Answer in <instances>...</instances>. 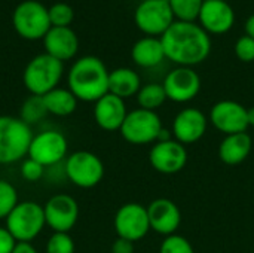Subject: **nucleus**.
<instances>
[{"mask_svg":"<svg viewBox=\"0 0 254 253\" xmlns=\"http://www.w3.org/2000/svg\"><path fill=\"white\" fill-rule=\"evenodd\" d=\"M159 253H195V249L186 237L173 234L162 240Z\"/></svg>","mask_w":254,"mask_h":253,"instance_id":"31","label":"nucleus"},{"mask_svg":"<svg viewBox=\"0 0 254 253\" xmlns=\"http://www.w3.org/2000/svg\"><path fill=\"white\" fill-rule=\"evenodd\" d=\"M208 121L225 136L247 133V128L250 127L247 119V107L234 100H220L213 104Z\"/></svg>","mask_w":254,"mask_h":253,"instance_id":"12","label":"nucleus"},{"mask_svg":"<svg viewBox=\"0 0 254 253\" xmlns=\"http://www.w3.org/2000/svg\"><path fill=\"white\" fill-rule=\"evenodd\" d=\"M165 58L182 67L205 61L211 52L210 34L196 22L174 21L161 36Z\"/></svg>","mask_w":254,"mask_h":253,"instance_id":"1","label":"nucleus"},{"mask_svg":"<svg viewBox=\"0 0 254 253\" xmlns=\"http://www.w3.org/2000/svg\"><path fill=\"white\" fill-rule=\"evenodd\" d=\"M67 152V137L58 130H45L33 136L27 158L37 161L46 169L65 160L68 157Z\"/></svg>","mask_w":254,"mask_h":253,"instance_id":"10","label":"nucleus"},{"mask_svg":"<svg viewBox=\"0 0 254 253\" xmlns=\"http://www.w3.org/2000/svg\"><path fill=\"white\" fill-rule=\"evenodd\" d=\"M64 171L73 185L89 189L103 180L104 164L98 155L89 151H76L65 158Z\"/></svg>","mask_w":254,"mask_h":253,"instance_id":"8","label":"nucleus"},{"mask_svg":"<svg viewBox=\"0 0 254 253\" xmlns=\"http://www.w3.org/2000/svg\"><path fill=\"white\" fill-rule=\"evenodd\" d=\"M109 73L110 72L100 58L94 55L80 57L68 70V89L77 100L95 103L109 92Z\"/></svg>","mask_w":254,"mask_h":253,"instance_id":"2","label":"nucleus"},{"mask_svg":"<svg viewBox=\"0 0 254 253\" xmlns=\"http://www.w3.org/2000/svg\"><path fill=\"white\" fill-rule=\"evenodd\" d=\"M6 230L16 242L31 243L46 227L43 206L36 201H19L4 219Z\"/></svg>","mask_w":254,"mask_h":253,"instance_id":"5","label":"nucleus"},{"mask_svg":"<svg viewBox=\"0 0 254 253\" xmlns=\"http://www.w3.org/2000/svg\"><path fill=\"white\" fill-rule=\"evenodd\" d=\"M208 127L205 113L196 107H186L180 110L173 121V136L182 145H192L199 142Z\"/></svg>","mask_w":254,"mask_h":253,"instance_id":"16","label":"nucleus"},{"mask_svg":"<svg viewBox=\"0 0 254 253\" xmlns=\"http://www.w3.org/2000/svg\"><path fill=\"white\" fill-rule=\"evenodd\" d=\"M112 253H134V243L118 237L112 245Z\"/></svg>","mask_w":254,"mask_h":253,"instance_id":"35","label":"nucleus"},{"mask_svg":"<svg viewBox=\"0 0 254 253\" xmlns=\"http://www.w3.org/2000/svg\"><path fill=\"white\" fill-rule=\"evenodd\" d=\"M64 63L45 54L33 57L24 69L22 82L31 95H45L55 89L63 78Z\"/></svg>","mask_w":254,"mask_h":253,"instance_id":"4","label":"nucleus"},{"mask_svg":"<svg viewBox=\"0 0 254 253\" xmlns=\"http://www.w3.org/2000/svg\"><path fill=\"white\" fill-rule=\"evenodd\" d=\"M247 119H249V125L254 127V107L247 109Z\"/></svg>","mask_w":254,"mask_h":253,"instance_id":"38","label":"nucleus"},{"mask_svg":"<svg viewBox=\"0 0 254 253\" xmlns=\"http://www.w3.org/2000/svg\"><path fill=\"white\" fill-rule=\"evenodd\" d=\"M16 245V240L6 230V227H0V253H12Z\"/></svg>","mask_w":254,"mask_h":253,"instance_id":"34","label":"nucleus"},{"mask_svg":"<svg viewBox=\"0 0 254 253\" xmlns=\"http://www.w3.org/2000/svg\"><path fill=\"white\" fill-rule=\"evenodd\" d=\"M12 253H39L37 249L28 242H16Z\"/></svg>","mask_w":254,"mask_h":253,"instance_id":"36","label":"nucleus"},{"mask_svg":"<svg viewBox=\"0 0 254 253\" xmlns=\"http://www.w3.org/2000/svg\"><path fill=\"white\" fill-rule=\"evenodd\" d=\"M135 97L140 109H146L152 112H156V109H159L168 100L162 84H156V82L141 85Z\"/></svg>","mask_w":254,"mask_h":253,"instance_id":"25","label":"nucleus"},{"mask_svg":"<svg viewBox=\"0 0 254 253\" xmlns=\"http://www.w3.org/2000/svg\"><path fill=\"white\" fill-rule=\"evenodd\" d=\"M176 21L195 22L204 0H168Z\"/></svg>","mask_w":254,"mask_h":253,"instance_id":"27","label":"nucleus"},{"mask_svg":"<svg viewBox=\"0 0 254 253\" xmlns=\"http://www.w3.org/2000/svg\"><path fill=\"white\" fill-rule=\"evenodd\" d=\"M12 25L16 34L27 40L43 39L52 27L48 7L37 0H24L18 3L12 13Z\"/></svg>","mask_w":254,"mask_h":253,"instance_id":"6","label":"nucleus"},{"mask_svg":"<svg viewBox=\"0 0 254 253\" xmlns=\"http://www.w3.org/2000/svg\"><path fill=\"white\" fill-rule=\"evenodd\" d=\"M43 101L49 115L64 118V116L71 115L76 110L79 100L74 97V94L68 88L57 86L55 89L43 95Z\"/></svg>","mask_w":254,"mask_h":253,"instance_id":"24","label":"nucleus"},{"mask_svg":"<svg viewBox=\"0 0 254 253\" xmlns=\"http://www.w3.org/2000/svg\"><path fill=\"white\" fill-rule=\"evenodd\" d=\"M21 176L27 182H39L45 174V167L31 158H25L21 164Z\"/></svg>","mask_w":254,"mask_h":253,"instance_id":"32","label":"nucleus"},{"mask_svg":"<svg viewBox=\"0 0 254 253\" xmlns=\"http://www.w3.org/2000/svg\"><path fill=\"white\" fill-rule=\"evenodd\" d=\"M162 86L167 98L174 103H189L201 91V78L192 67H176L167 73Z\"/></svg>","mask_w":254,"mask_h":253,"instance_id":"13","label":"nucleus"},{"mask_svg":"<svg viewBox=\"0 0 254 253\" xmlns=\"http://www.w3.org/2000/svg\"><path fill=\"white\" fill-rule=\"evenodd\" d=\"M46 253H74V240L68 233H52L46 242Z\"/></svg>","mask_w":254,"mask_h":253,"instance_id":"30","label":"nucleus"},{"mask_svg":"<svg viewBox=\"0 0 254 253\" xmlns=\"http://www.w3.org/2000/svg\"><path fill=\"white\" fill-rule=\"evenodd\" d=\"M141 88L138 73L128 67H119L109 73V92L125 100L137 95Z\"/></svg>","mask_w":254,"mask_h":253,"instance_id":"23","label":"nucleus"},{"mask_svg":"<svg viewBox=\"0 0 254 253\" xmlns=\"http://www.w3.org/2000/svg\"><path fill=\"white\" fill-rule=\"evenodd\" d=\"M252 149L253 140L249 133L229 134L219 145V158L226 166H238L249 158Z\"/></svg>","mask_w":254,"mask_h":253,"instance_id":"21","label":"nucleus"},{"mask_svg":"<svg viewBox=\"0 0 254 253\" xmlns=\"http://www.w3.org/2000/svg\"><path fill=\"white\" fill-rule=\"evenodd\" d=\"M128 115L125 100L107 92L94 103V119L104 131H119Z\"/></svg>","mask_w":254,"mask_h":253,"instance_id":"19","label":"nucleus"},{"mask_svg":"<svg viewBox=\"0 0 254 253\" xmlns=\"http://www.w3.org/2000/svg\"><path fill=\"white\" fill-rule=\"evenodd\" d=\"M235 55L243 63L254 61V39L244 34L235 42Z\"/></svg>","mask_w":254,"mask_h":253,"instance_id":"33","label":"nucleus"},{"mask_svg":"<svg viewBox=\"0 0 254 253\" xmlns=\"http://www.w3.org/2000/svg\"><path fill=\"white\" fill-rule=\"evenodd\" d=\"M113 225L119 239L132 243L143 240L150 231L147 207L140 203H127L121 206L115 215Z\"/></svg>","mask_w":254,"mask_h":253,"instance_id":"11","label":"nucleus"},{"mask_svg":"<svg viewBox=\"0 0 254 253\" xmlns=\"http://www.w3.org/2000/svg\"><path fill=\"white\" fill-rule=\"evenodd\" d=\"M246 34L254 39V13L250 15L246 21Z\"/></svg>","mask_w":254,"mask_h":253,"instance_id":"37","label":"nucleus"},{"mask_svg":"<svg viewBox=\"0 0 254 253\" xmlns=\"http://www.w3.org/2000/svg\"><path fill=\"white\" fill-rule=\"evenodd\" d=\"M42 40L45 52L61 63L74 58L79 51V39L71 27H51Z\"/></svg>","mask_w":254,"mask_h":253,"instance_id":"20","label":"nucleus"},{"mask_svg":"<svg viewBox=\"0 0 254 253\" xmlns=\"http://www.w3.org/2000/svg\"><path fill=\"white\" fill-rule=\"evenodd\" d=\"M147 216L150 231L164 237L177 233L182 224V212L179 206L170 198H156L147 206Z\"/></svg>","mask_w":254,"mask_h":253,"instance_id":"18","label":"nucleus"},{"mask_svg":"<svg viewBox=\"0 0 254 253\" xmlns=\"http://www.w3.org/2000/svg\"><path fill=\"white\" fill-rule=\"evenodd\" d=\"M149 163L161 174L180 173L188 164V149L176 139L156 142L149 152Z\"/></svg>","mask_w":254,"mask_h":253,"instance_id":"14","label":"nucleus"},{"mask_svg":"<svg viewBox=\"0 0 254 253\" xmlns=\"http://www.w3.org/2000/svg\"><path fill=\"white\" fill-rule=\"evenodd\" d=\"M198 21L208 34H225L235 24V12L228 0H204Z\"/></svg>","mask_w":254,"mask_h":253,"instance_id":"17","label":"nucleus"},{"mask_svg":"<svg viewBox=\"0 0 254 253\" xmlns=\"http://www.w3.org/2000/svg\"><path fill=\"white\" fill-rule=\"evenodd\" d=\"M174 21L168 0H141L134 10V22L146 36L161 37Z\"/></svg>","mask_w":254,"mask_h":253,"instance_id":"9","label":"nucleus"},{"mask_svg":"<svg viewBox=\"0 0 254 253\" xmlns=\"http://www.w3.org/2000/svg\"><path fill=\"white\" fill-rule=\"evenodd\" d=\"M33 130L19 116L0 115V164L21 161L33 140Z\"/></svg>","mask_w":254,"mask_h":253,"instance_id":"3","label":"nucleus"},{"mask_svg":"<svg viewBox=\"0 0 254 253\" xmlns=\"http://www.w3.org/2000/svg\"><path fill=\"white\" fill-rule=\"evenodd\" d=\"M48 15L52 27H70L74 18L73 7L68 3L58 1L48 7Z\"/></svg>","mask_w":254,"mask_h":253,"instance_id":"29","label":"nucleus"},{"mask_svg":"<svg viewBox=\"0 0 254 253\" xmlns=\"http://www.w3.org/2000/svg\"><path fill=\"white\" fill-rule=\"evenodd\" d=\"M131 58L138 67L143 69H152L159 66L165 60L161 37L144 36L138 39L131 49Z\"/></svg>","mask_w":254,"mask_h":253,"instance_id":"22","label":"nucleus"},{"mask_svg":"<svg viewBox=\"0 0 254 253\" xmlns=\"http://www.w3.org/2000/svg\"><path fill=\"white\" fill-rule=\"evenodd\" d=\"M46 225L54 233H70L79 219V204L68 194H57L43 206Z\"/></svg>","mask_w":254,"mask_h":253,"instance_id":"15","label":"nucleus"},{"mask_svg":"<svg viewBox=\"0 0 254 253\" xmlns=\"http://www.w3.org/2000/svg\"><path fill=\"white\" fill-rule=\"evenodd\" d=\"M18 203L16 188L7 180H0V219H6Z\"/></svg>","mask_w":254,"mask_h":253,"instance_id":"28","label":"nucleus"},{"mask_svg":"<svg viewBox=\"0 0 254 253\" xmlns=\"http://www.w3.org/2000/svg\"><path fill=\"white\" fill-rule=\"evenodd\" d=\"M46 115H49V113L46 110L42 95H30L28 98L24 100V103L21 104V109H19V118L30 127L43 121L46 118Z\"/></svg>","mask_w":254,"mask_h":253,"instance_id":"26","label":"nucleus"},{"mask_svg":"<svg viewBox=\"0 0 254 253\" xmlns=\"http://www.w3.org/2000/svg\"><path fill=\"white\" fill-rule=\"evenodd\" d=\"M164 125L156 112L146 109H134L128 112L119 133L131 145L156 143Z\"/></svg>","mask_w":254,"mask_h":253,"instance_id":"7","label":"nucleus"}]
</instances>
